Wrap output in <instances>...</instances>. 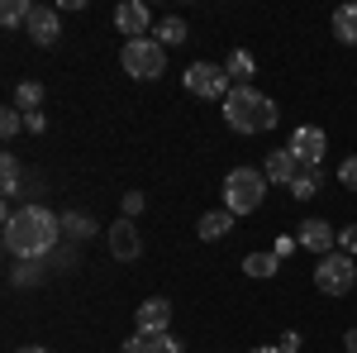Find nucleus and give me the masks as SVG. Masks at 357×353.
<instances>
[{
    "label": "nucleus",
    "instance_id": "412c9836",
    "mask_svg": "<svg viewBox=\"0 0 357 353\" xmlns=\"http://www.w3.org/2000/svg\"><path fill=\"white\" fill-rule=\"evenodd\" d=\"M276 268H281V258H276V253H248V258H243L248 277H276Z\"/></svg>",
    "mask_w": 357,
    "mask_h": 353
},
{
    "label": "nucleus",
    "instance_id": "bb28decb",
    "mask_svg": "<svg viewBox=\"0 0 357 353\" xmlns=\"http://www.w3.org/2000/svg\"><path fill=\"white\" fill-rule=\"evenodd\" d=\"M143 206H148L143 191H124V219H138V215H143Z\"/></svg>",
    "mask_w": 357,
    "mask_h": 353
},
{
    "label": "nucleus",
    "instance_id": "2f4dec72",
    "mask_svg": "<svg viewBox=\"0 0 357 353\" xmlns=\"http://www.w3.org/2000/svg\"><path fill=\"white\" fill-rule=\"evenodd\" d=\"M343 349H348V353H357V325L348 329V334H343Z\"/></svg>",
    "mask_w": 357,
    "mask_h": 353
},
{
    "label": "nucleus",
    "instance_id": "c756f323",
    "mask_svg": "<svg viewBox=\"0 0 357 353\" xmlns=\"http://www.w3.org/2000/svg\"><path fill=\"white\" fill-rule=\"evenodd\" d=\"M124 353H148V334H134V339H124Z\"/></svg>",
    "mask_w": 357,
    "mask_h": 353
},
{
    "label": "nucleus",
    "instance_id": "2eb2a0df",
    "mask_svg": "<svg viewBox=\"0 0 357 353\" xmlns=\"http://www.w3.org/2000/svg\"><path fill=\"white\" fill-rule=\"evenodd\" d=\"M324 182H329V172H324V163H319V167H301V172H296V182H291L286 191H291L296 201H314Z\"/></svg>",
    "mask_w": 357,
    "mask_h": 353
},
{
    "label": "nucleus",
    "instance_id": "6e6552de",
    "mask_svg": "<svg viewBox=\"0 0 357 353\" xmlns=\"http://www.w3.org/2000/svg\"><path fill=\"white\" fill-rule=\"evenodd\" d=\"M105 244H110V258H119V263H134V258H143V229H138L134 219H114L110 229H105Z\"/></svg>",
    "mask_w": 357,
    "mask_h": 353
},
{
    "label": "nucleus",
    "instance_id": "f257e3e1",
    "mask_svg": "<svg viewBox=\"0 0 357 353\" xmlns=\"http://www.w3.org/2000/svg\"><path fill=\"white\" fill-rule=\"evenodd\" d=\"M62 239V215H53L48 206H24V210H15V215L5 219V248L15 253V258H48Z\"/></svg>",
    "mask_w": 357,
    "mask_h": 353
},
{
    "label": "nucleus",
    "instance_id": "cd10ccee",
    "mask_svg": "<svg viewBox=\"0 0 357 353\" xmlns=\"http://www.w3.org/2000/svg\"><path fill=\"white\" fill-rule=\"evenodd\" d=\"M338 182L357 191V153H353V158H343V167H338Z\"/></svg>",
    "mask_w": 357,
    "mask_h": 353
},
{
    "label": "nucleus",
    "instance_id": "20e7f679",
    "mask_svg": "<svg viewBox=\"0 0 357 353\" xmlns=\"http://www.w3.org/2000/svg\"><path fill=\"white\" fill-rule=\"evenodd\" d=\"M119 62H124V72L138 77V82H158L167 72V48L158 38H129V43L119 48Z\"/></svg>",
    "mask_w": 357,
    "mask_h": 353
},
{
    "label": "nucleus",
    "instance_id": "6ab92c4d",
    "mask_svg": "<svg viewBox=\"0 0 357 353\" xmlns=\"http://www.w3.org/2000/svg\"><path fill=\"white\" fill-rule=\"evenodd\" d=\"M153 38H158L162 48H176V43H186L191 34H186V20H181V15H167L162 24L153 29Z\"/></svg>",
    "mask_w": 357,
    "mask_h": 353
},
{
    "label": "nucleus",
    "instance_id": "9d476101",
    "mask_svg": "<svg viewBox=\"0 0 357 353\" xmlns=\"http://www.w3.org/2000/svg\"><path fill=\"white\" fill-rule=\"evenodd\" d=\"M114 29L124 34V43L129 38H153L148 29H153V10L143 5V0H124L119 10H114Z\"/></svg>",
    "mask_w": 357,
    "mask_h": 353
},
{
    "label": "nucleus",
    "instance_id": "393cba45",
    "mask_svg": "<svg viewBox=\"0 0 357 353\" xmlns=\"http://www.w3.org/2000/svg\"><path fill=\"white\" fill-rule=\"evenodd\" d=\"M20 129H24V110H20V106H5V110H0V134L15 138Z\"/></svg>",
    "mask_w": 357,
    "mask_h": 353
},
{
    "label": "nucleus",
    "instance_id": "5701e85b",
    "mask_svg": "<svg viewBox=\"0 0 357 353\" xmlns=\"http://www.w3.org/2000/svg\"><path fill=\"white\" fill-rule=\"evenodd\" d=\"M29 10H33L29 0H5V5H0V24H5V29L29 24Z\"/></svg>",
    "mask_w": 357,
    "mask_h": 353
},
{
    "label": "nucleus",
    "instance_id": "c85d7f7f",
    "mask_svg": "<svg viewBox=\"0 0 357 353\" xmlns=\"http://www.w3.org/2000/svg\"><path fill=\"white\" fill-rule=\"evenodd\" d=\"M276 349H281V353H296V349H301V334H296V329H286V334L276 339Z\"/></svg>",
    "mask_w": 357,
    "mask_h": 353
},
{
    "label": "nucleus",
    "instance_id": "423d86ee",
    "mask_svg": "<svg viewBox=\"0 0 357 353\" xmlns=\"http://www.w3.org/2000/svg\"><path fill=\"white\" fill-rule=\"evenodd\" d=\"M181 86L200 96V101H229V72H224V62H191L186 72H181Z\"/></svg>",
    "mask_w": 357,
    "mask_h": 353
},
{
    "label": "nucleus",
    "instance_id": "72a5a7b5",
    "mask_svg": "<svg viewBox=\"0 0 357 353\" xmlns=\"http://www.w3.org/2000/svg\"><path fill=\"white\" fill-rule=\"evenodd\" d=\"M252 353H281V349H252Z\"/></svg>",
    "mask_w": 357,
    "mask_h": 353
},
{
    "label": "nucleus",
    "instance_id": "4be33fe9",
    "mask_svg": "<svg viewBox=\"0 0 357 353\" xmlns=\"http://www.w3.org/2000/svg\"><path fill=\"white\" fill-rule=\"evenodd\" d=\"M15 106L24 110V115H33V110L43 106V86H38V82H20V86H15Z\"/></svg>",
    "mask_w": 357,
    "mask_h": 353
},
{
    "label": "nucleus",
    "instance_id": "dca6fc26",
    "mask_svg": "<svg viewBox=\"0 0 357 353\" xmlns=\"http://www.w3.org/2000/svg\"><path fill=\"white\" fill-rule=\"evenodd\" d=\"M20 187H24V163H20L15 153H0V196H5V201H15Z\"/></svg>",
    "mask_w": 357,
    "mask_h": 353
},
{
    "label": "nucleus",
    "instance_id": "b1692460",
    "mask_svg": "<svg viewBox=\"0 0 357 353\" xmlns=\"http://www.w3.org/2000/svg\"><path fill=\"white\" fill-rule=\"evenodd\" d=\"M148 353H186V344L167 329V334H148Z\"/></svg>",
    "mask_w": 357,
    "mask_h": 353
},
{
    "label": "nucleus",
    "instance_id": "7c9ffc66",
    "mask_svg": "<svg viewBox=\"0 0 357 353\" xmlns=\"http://www.w3.org/2000/svg\"><path fill=\"white\" fill-rule=\"evenodd\" d=\"M24 124H29V134H43V129H48V120H43L38 110H33V115H24Z\"/></svg>",
    "mask_w": 357,
    "mask_h": 353
},
{
    "label": "nucleus",
    "instance_id": "f3484780",
    "mask_svg": "<svg viewBox=\"0 0 357 353\" xmlns=\"http://www.w3.org/2000/svg\"><path fill=\"white\" fill-rule=\"evenodd\" d=\"M333 38L338 43H357V0L333 10Z\"/></svg>",
    "mask_w": 357,
    "mask_h": 353
},
{
    "label": "nucleus",
    "instance_id": "7ed1b4c3",
    "mask_svg": "<svg viewBox=\"0 0 357 353\" xmlns=\"http://www.w3.org/2000/svg\"><path fill=\"white\" fill-rule=\"evenodd\" d=\"M262 196H267V172H257V167H234L224 177V210H234V215H252L262 206Z\"/></svg>",
    "mask_w": 357,
    "mask_h": 353
},
{
    "label": "nucleus",
    "instance_id": "1a4fd4ad",
    "mask_svg": "<svg viewBox=\"0 0 357 353\" xmlns=\"http://www.w3.org/2000/svg\"><path fill=\"white\" fill-rule=\"evenodd\" d=\"M24 34L38 43V48H53L57 38H62V10H57V5H33Z\"/></svg>",
    "mask_w": 357,
    "mask_h": 353
},
{
    "label": "nucleus",
    "instance_id": "a878e982",
    "mask_svg": "<svg viewBox=\"0 0 357 353\" xmlns=\"http://www.w3.org/2000/svg\"><path fill=\"white\" fill-rule=\"evenodd\" d=\"M338 253L357 258V224H343V229H338Z\"/></svg>",
    "mask_w": 357,
    "mask_h": 353
},
{
    "label": "nucleus",
    "instance_id": "f8f14e48",
    "mask_svg": "<svg viewBox=\"0 0 357 353\" xmlns=\"http://www.w3.org/2000/svg\"><path fill=\"white\" fill-rule=\"evenodd\" d=\"M296 239H301V248H310V253L324 258V253H333V244H338V229H333L329 219H305Z\"/></svg>",
    "mask_w": 357,
    "mask_h": 353
},
{
    "label": "nucleus",
    "instance_id": "a211bd4d",
    "mask_svg": "<svg viewBox=\"0 0 357 353\" xmlns=\"http://www.w3.org/2000/svg\"><path fill=\"white\" fill-rule=\"evenodd\" d=\"M224 72H229V82L248 86V77L257 72V62H252V53H248V48H234V53L224 57Z\"/></svg>",
    "mask_w": 357,
    "mask_h": 353
},
{
    "label": "nucleus",
    "instance_id": "f03ea898",
    "mask_svg": "<svg viewBox=\"0 0 357 353\" xmlns=\"http://www.w3.org/2000/svg\"><path fill=\"white\" fill-rule=\"evenodd\" d=\"M224 120L234 134H267V129H276V101L262 96L257 86H234L224 101Z\"/></svg>",
    "mask_w": 357,
    "mask_h": 353
},
{
    "label": "nucleus",
    "instance_id": "4468645a",
    "mask_svg": "<svg viewBox=\"0 0 357 353\" xmlns=\"http://www.w3.org/2000/svg\"><path fill=\"white\" fill-rule=\"evenodd\" d=\"M234 210H205L200 215V224H195V234L205 239V244H215V239H224V234H234Z\"/></svg>",
    "mask_w": 357,
    "mask_h": 353
},
{
    "label": "nucleus",
    "instance_id": "9b49d317",
    "mask_svg": "<svg viewBox=\"0 0 357 353\" xmlns=\"http://www.w3.org/2000/svg\"><path fill=\"white\" fill-rule=\"evenodd\" d=\"M167 329H172V301L148 296L138 305V334H167Z\"/></svg>",
    "mask_w": 357,
    "mask_h": 353
},
{
    "label": "nucleus",
    "instance_id": "0eeeda50",
    "mask_svg": "<svg viewBox=\"0 0 357 353\" xmlns=\"http://www.w3.org/2000/svg\"><path fill=\"white\" fill-rule=\"evenodd\" d=\"M286 148H291V158H296L301 167H319V163H324V153H329V138H324L319 124H301V129L291 134Z\"/></svg>",
    "mask_w": 357,
    "mask_h": 353
},
{
    "label": "nucleus",
    "instance_id": "ddd939ff",
    "mask_svg": "<svg viewBox=\"0 0 357 353\" xmlns=\"http://www.w3.org/2000/svg\"><path fill=\"white\" fill-rule=\"evenodd\" d=\"M262 172H267V182H281V187H291V182H296V172H301V163L291 158V148H276V153H267Z\"/></svg>",
    "mask_w": 357,
    "mask_h": 353
},
{
    "label": "nucleus",
    "instance_id": "473e14b6",
    "mask_svg": "<svg viewBox=\"0 0 357 353\" xmlns=\"http://www.w3.org/2000/svg\"><path fill=\"white\" fill-rule=\"evenodd\" d=\"M20 353H53V349H43V344H24Z\"/></svg>",
    "mask_w": 357,
    "mask_h": 353
},
{
    "label": "nucleus",
    "instance_id": "39448f33",
    "mask_svg": "<svg viewBox=\"0 0 357 353\" xmlns=\"http://www.w3.org/2000/svg\"><path fill=\"white\" fill-rule=\"evenodd\" d=\"M314 287H319L324 296H348L357 287V263L348 253H324V258L314 263Z\"/></svg>",
    "mask_w": 357,
    "mask_h": 353
},
{
    "label": "nucleus",
    "instance_id": "aec40b11",
    "mask_svg": "<svg viewBox=\"0 0 357 353\" xmlns=\"http://www.w3.org/2000/svg\"><path fill=\"white\" fill-rule=\"evenodd\" d=\"M62 229H67L72 239H96V229H100V224H96L91 215H82V210H67V215H62Z\"/></svg>",
    "mask_w": 357,
    "mask_h": 353
}]
</instances>
